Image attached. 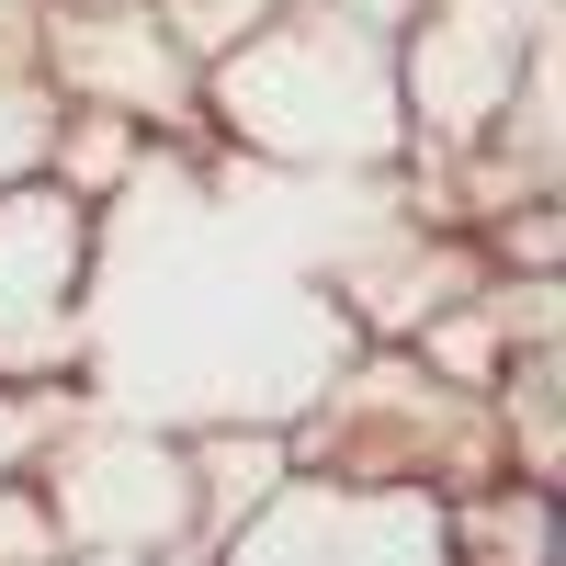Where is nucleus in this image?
I'll list each match as a JSON object with an SVG mask.
<instances>
[{
    "instance_id": "nucleus-4",
    "label": "nucleus",
    "mask_w": 566,
    "mask_h": 566,
    "mask_svg": "<svg viewBox=\"0 0 566 566\" xmlns=\"http://www.w3.org/2000/svg\"><path fill=\"white\" fill-rule=\"evenodd\" d=\"M23 57L69 114H114L148 148H205V69L181 57L159 0H34Z\"/></svg>"
},
{
    "instance_id": "nucleus-5",
    "label": "nucleus",
    "mask_w": 566,
    "mask_h": 566,
    "mask_svg": "<svg viewBox=\"0 0 566 566\" xmlns=\"http://www.w3.org/2000/svg\"><path fill=\"white\" fill-rule=\"evenodd\" d=\"M533 80H544V12L533 0H419L397 23L408 159H464Z\"/></svg>"
},
{
    "instance_id": "nucleus-7",
    "label": "nucleus",
    "mask_w": 566,
    "mask_h": 566,
    "mask_svg": "<svg viewBox=\"0 0 566 566\" xmlns=\"http://www.w3.org/2000/svg\"><path fill=\"white\" fill-rule=\"evenodd\" d=\"M442 555L453 566H566L555 476H476L464 499H442Z\"/></svg>"
},
{
    "instance_id": "nucleus-9",
    "label": "nucleus",
    "mask_w": 566,
    "mask_h": 566,
    "mask_svg": "<svg viewBox=\"0 0 566 566\" xmlns=\"http://www.w3.org/2000/svg\"><path fill=\"white\" fill-rule=\"evenodd\" d=\"M261 12H272V0H159V23L181 34V57H193V69H205V57H227V45H239Z\"/></svg>"
},
{
    "instance_id": "nucleus-2",
    "label": "nucleus",
    "mask_w": 566,
    "mask_h": 566,
    "mask_svg": "<svg viewBox=\"0 0 566 566\" xmlns=\"http://www.w3.org/2000/svg\"><path fill=\"white\" fill-rule=\"evenodd\" d=\"M34 488L69 533V566H193V453H181L170 419H125V408H91L57 397L34 442Z\"/></svg>"
},
{
    "instance_id": "nucleus-6",
    "label": "nucleus",
    "mask_w": 566,
    "mask_h": 566,
    "mask_svg": "<svg viewBox=\"0 0 566 566\" xmlns=\"http://www.w3.org/2000/svg\"><path fill=\"white\" fill-rule=\"evenodd\" d=\"M193 566H453L442 555V499L419 488H352L295 464L227 544H205Z\"/></svg>"
},
{
    "instance_id": "nucleus-1",
    "label": "nucleus",
    "mask_w": 566,
    "mask_h": 566,
    "mask_svg": "<svg viewBox=\"0 0 566 566\" xmlns=\"http://www.w3.org/2000/svg\"><path fill=\"white\" fill-rule=\"evenodd\" d=\"M205 148L272 170H397V34L352 0H272L227 57H205Z\"/></svg>"
},
{
    "instance_id": "nucleus-3",
    "label": "nucleus",
    "mask_w": 566,
    "mask_h": 566,
    "mask_svg": "<svg viewBox=\"0 0 566 566\" xmlns=\"http://www.w3.org/2000/svg\"><path fill=\"white\" fill-rule=\"evenodd\" d=\"M103 363V205L69 181H0V386L80 397Z\"/></svg>"
},
{
    "instance_id": "nucleus-8",
    "label": "nucleus",
    "mask_w": 566,
    "mask_h": 566,
    "mask_svg": "<svg viewBox=\"0 0 566 566\" xmlns=\"http://www.w3.org/2000/svg\"><path fill=\"white\" fill-rule=\"evenodd\" d=\"M0 566H69V533H57V510L34 488V464L0 476Z\"/></svg>"
}]
</instances>
